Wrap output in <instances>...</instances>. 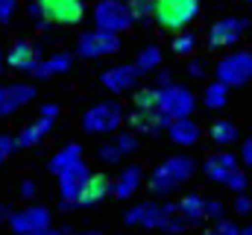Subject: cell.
<instances>
[{"label": "cell", "instance_id": "cell-39", "mask_svg": "<svg viewBox=\"0 0 252 235\" xmlns=\"http://www.w3.org/2000/svg\"><path fill=\"white\" fill-rule=\"evenodd\" d=\"M21 194H24V197H35V182H30V179H27V182L21 185Z\"/></svg>", "mask_w": 252, "mask_h": 235}, {"label": "cell", "instance_id": "cell-17", "mask_svg": "<svg viewBox=\"0 0 252 235\" xmlns=\"http://www.w3.org/2000/svg\"><path fill=\"white\" fill-rule=\"evenodd\" d=\"M138 71L135 65H115L109 71H103V85L112 91V94H124V91H132L138 85Z\"/></svg>", "mask_w": 252, "mask_h": 235}, {"label": "cell", "instance_id": "cell-7", "mask_svg": "<svg viewBox=\"0 0 252 235\" xmlns=\"http://www.w3.org/2000/svg\"><path fill=\"white\" fill-rule=\"evenodd\" d=\"M193 106H196V97L190 94V88L185 85H167V88H158V112L167 115L170 120H179V118H190L193 115Z\"/></svg>", "mask_w": 252, "mask_h": 235}, {"label": "cell", "instance_id": "cell-19", "mask_svg": "<svg viewBox=\"0 0 252 235\" xmlns=\"http://www.w3.org/2000/svg\"><path fill=\"white\" fill-rule=\"evenodd\" d=\"M112 194V179L106 174H91L85 179V185H82V191H79V203L76 206H97L103 197H109Z\"/></svg>", "mask_w": 252, "mask_h": 235}, {"label": "cell", "instance_id": "cell-37", "mask_svg": "<svg viewBox=\"0 0 252 235\" xmlns=\"http://www.w3.org/2000/svg\"><path fill=\"white\" fill-rule=\"evenodd\" d=\"M241 162H244V168H250L252 165V138L244 141V150H241Z\"/></svg>", "mask_w": 252, "mask_h": 235}, {"label": "cell", "instance_id": "cell-28", "mask_svg": "<svg viewBox=\"0 0 252 235\" xmlns=\"http://www.w3.org/2000/svg\"><path fill=\"white\" fill-rule=\"evenodd\" d=\"M44 135H47V129L35 120V123H30V126H24L18 135H15V144L18 147H35L38 141H44Z\"/></svg>", "mask_w": 252, "mask_h": 235}, {"label": "cell", "instance_id": "cell-1", "mask_svg": "<svg viewBox=\"0 0 252 235\" xmlns=\"http://www.w3.org/2000/svg\"><path fill=\"white\" fill-rule=\"evenodd\" d=\"M126 227H144V230H164V233H182L188 224L182 218L179 203H141L126 212Z\"/></svg>", "mask_w": 252, "mask_h": 235}, {"label": "cell", "instance_id": "cell-6", "mask_svg": "<svg viewBox=\"0 0 252 235\" xmlns=\"http://www.w3.org/2000/svg\"><path fill=\"white\" fill-rule=\"evenodd\" d=\"M94 24L103 33L121 36V33H126L135 24V18L129 12V3H124V0H100L94 6Z\"/></svg>", "mask_w": 252, "mask_h": 235}, {"label": "cell", "instance_id": "cell-24", "mask_svg": "<svg viewBox=\"0 0 252 235\" xmlns=\"http://www.w3.org/2000/svg\"><path fill=\"white\" fill-rule=\"evenodd\" d=\"M179 209H182V218H185L188 227L199 224V221L205 218V200H202L199 194H188V197H182V200H179Z\"/></svg>", "mask_w": 252, "mask_h": 235}, {"label": "cell", "instance_id": "cell-18", "mask_svg": "<svg viewBox=\"0 0 252 235\" xmlns=\"http://www.w3.org/2000/svg\"><path fill=\"white\" fill-rule=\"evenodd\" d=\"M6 65H9L12 71H27V74H32L35 65H38L35 44H32V41H15V44L6 50Z\"/></svg>", "mask_w": 252, "mask_h": 235}, {"label": "cell", "instance_id": "cell-22", "mask_svg": "<svg viewBox=\"0 0 252 235\" xmlns=\"http://www.w3.org/2000/svg\"><path fill=\"white\" fill-rule=\"evenodd\" d=\"M82 162V147L79 144H64L62 150H56L53 156H50V174L62 176L67 168H73V165H79Z\"/></svg>", "mask_w": 252, "mask_h": 235}, {"label": "cell", "instance_id": "cell-10", "mask_svg": "<svg viewBox=\"0 0 252 235\" xmlns=\"http://www.w3.org/2000/svg\"><path fill=\"white\" fill-rule=\"evenodd\" d=\"M50 221H53V215L47 206H27V209L9 215V227L15 235L44 233V230H50Z\"/></svg>", "mask_w": 252, "mask_h": 235}, {"label": "cell", "instance_id": "cell-2", "mask_svg": "<svg viewBox=\"0 0 252 235\" xmlns=\"http://www.w3.org/2000/svg\"><path fill=\"white\" fill-rule=\"evenodd\" d=\"M199 15V0H153V21L161 30L185 33V27L193 24Z\"/></svg>", "mask_w": 252, "mask_h": 235}, {"label": "cell", "instance_id": "cell-3", "mask_svg": "<svg viewBox=\"0 0 252 235\" xmlns=\"http://www.w3.org/2000/svg\"><path fill=\"white\" fill-rule=\"evenodd\" d=\"M196 171V162L190 156H170L167 162H161L153 174H150V191L153 194H170L173 188H179L185 179H190Z\"/></svg>", "mask_w": 252, "mask_h": 235}, {"label": "cell", "instance_id": "cell-9", "mask_svg": "<svg viewBox=\"0 0 252 235\" xmlns=\"http://www.w3.org/2000/svg\"><path fill=\"white\" fill-rule=\"evenodd\" d=\"M121 50V36L115 33H103V30H88L79 36L76 41V53L82 59H103V56H112Z\"/></svg>", "mask_w": 252, "mask_h": 235}, {"label": "cell", "instance_id": "cell-41", "mask_svg": "<svg viewBox=\"0 0 252 235\" xmlns=\"http://www.w3.org/2000/svg\"><path fill=\"white\" fill-rule=\"evenodd\" d=\"M3 65H6V53L0 50V71H3Z\"/></svg>", "mask_w": 252, "mask_h": 235}, {"label": "cell", "instance_id": "cell-31", "mask_svg": "<svg viewBox=\"0 0 252 235\" xmlns=\"http://www.w3.org/2000/svg\"><path fill=\"white\" fill-rule=\"evenodd\" d=\"M129 12L135 21H147L153 18V0H129Z\"/></svg>", "mask_w": 252, "mask_h": 235}, {"label": "cell", "instance_id": "cell-8", "mask_svg": "<svg viewBox=\"0 0 252 235\" xmlns=\"http://www.w3.org/2000/svg\"><path fill=\"white\" fill-rule=\"evenodd\" d=\"M252 79V50H235L217 62V82L223 85H244Z\"/></svg>", "mask_w": 252, "mask_h": 235}, {"label": "cell", "instance_id": "cell-15", "mask_svg": "<svg viewBox=\"0 0 252 235\" xmlns=\"http://www.w3.org/2000/svg\"><path fill=\"white\" fill-rule=\"evenodd\" d=\"M238 162H241V159H238L235 153H229V150H217V153H211V156L205 159L202 171H205V176H208L211 182H220V185H223L229 176L241 168Z\"/></svg>", "mask_w": 252, "mask_h": 235}, {"label": "cell", "instance_id": "cell-36", "mask_svg": "<svg viewBox=\"0 0 252 235\" xmlns=\"http://www.w3.org/2000/svg\"><path fill=\"white\" fill-rule=\"evenodd\" d=\"M235 212H238V215H250L252 212V200L247 197V194H238V200H235Z\"/></svg>", "mask_w": 252, "mask_h": 235}, {"label": "cell", "instance_id": "cell-43", "mask_svg": "<svg viewBox=\"0 0 252 235\" xmlns=\"http://www.w3.org/2000/svg\"><path fill=\"white\" fill-rule=\"evenodd\" d=\"M82 235H100V233H82Z\"/></svg>", "mask_w": 252, "mask_h": 235}, {"label": "cell", "instance_id": "cell-23", "mask_svg": "<svg viewBox=\"0 0 252 235\" xmlns=\"http://www.w3.org/2000/svg\"><path fill=\"white\" fill-rule=\"evenodd\" d=\"M70 62H73L70 53H53L50 59H38L32 77H35V79H50V77H56V74L70 71Z\"/></svg>", "mask_w": 252, "mask_h": 235}, {"label": "cell", "instance_id": "cell-27", "mask_svg": "<svg viewBox=\"0 0 252 235\" xmlns=\"http://www.w3.org/2000/svg\"><path fill=\"white\" fill-rule=\"evenodd\" d=\"M202 103H205L208 109H223V106L229 103V85L211 82V85L205 88V94H202Z\"/></svg>", "mask_w": 252, "mask_h": 235}, {"label": "cell", "instance_id": "cell-33", "mask_svg": "<svg viewBox=\"0 0 252 235\" xmlns=\"http://www.w3.org/2000/svg\"><path fill=\"white\" fill-rule=\"evenodd\" d=\"M223 185H226V188H232L235 194H244V188H247V174H244V171L238 168V171H235V174L229 176V179H226Z\"/></svg>", "mask_w": 252, "mask_h": 235}, {"label": "cell", "instance_id": "cell-14", "mask_svg": "<svg viewBox=\"0 0 252 235\" xmlns=\"http://www.w3.org/2000/svg\"><path fill=\"white\" fill-rule=\"evenodd\" d=\"M126 123H129V129H132L135 135H156V132H161V129L170 126V118L161 115L158 109H153V112L135 109L132 115H126Z\"/></svg>", "mask_w": 252, "mask_h": 235}, {"label": "cell", "instance_id": "cell-25", "mask_svg": "<svg viewBox=\"0 0 252 235\" xmlns=\"http://www.w3.org/2000/svg\"><path fill=\"white\" fill-rule=\"evenodd\" d=\"M208 135H211V141L217 147H229L232 141H238V126L232 120H214L211 129H208Z\"/></svg>", "mask_w": 252, "mask_h": 235}, {"label": "cell", "instance_id": "cell-12", "mask_svg": "<svg viewBox=\"0 0 252 235\" xmlns=\"http://www.w3.org/2000/svg\"><path fill=\"white\" fill-rule=\"evenodd\" d=\"M35 100V85L30 82H15V85H0V118L24 109L27 103Z\"/></svg>", "mask_w": 252, "mask_h": 235}, {"label": "cell", "instance_id": "cell-5", "mask_svg": "<svg viewBox=\"0 0 252 235\" xmlns=\"http://www.w3.org/2000/svg\"><path fill=\"white\" fill-rule=\"evenodd\" d=\"M41 24H56V27H73L85 18V0H35Z\"/></svg>", "mask_w": 252, "mask_h": 235}, {"label": "cell", "instance_id": "cell-26", "mask_svg": "<svg viewBox=\"0 0 252 235\" xmlns=\"http://www.w3.org/2000/svg\"><path fill=\"white\" fill-rule=\"evenodd\" d=\"M132 65H135V71H138V74H150V71H156V68L161 65V50H158L156 44H147V47L135 56Z\"/></svg>", "mask_w": 252, "mask_h": 235}, {"label": "cell", "instance_id": "cell-30", "mask_svg": "<svg viewBox=\"0 0 252 235\" xmlns=\"http://www.w3.org/2000/svg\"><path fill=\"white\" fill-rule=\"evenodd\" d=\"M135 109H147V112L158 109V88H141L135 94Z\"/></svg>", "mask_w": 252, "mask_h": 235}, {"label": "cell", "instance_id": "cell-4", "mask_svg": "<svg viewBox=\"0 0 252 235\" xmlns=\"http://www.w3.org/2000/svg\"><path fill=\"white\" fill-rule=\"evenodd\" d=\"M124 120H126V112L118 100H103V103H94V106L82 115V129H85L88 135H109V132H115Z\"/></svg>", "mask_w": 252, "mask_h": 235}, {"label": "cell", "instance_id": "cell-11", "mask_svg": "<svg viewBox=\"0 0 252 235\" xmlns=\"http://www.w3.org/2000/svg\"><path fill=\"white\" fill-rule=\"evenodd\" d=\"M244 33H247V21H244V18H220V21H214L211 30H208V44H211L214 50L235 47Z\"/></svg>", "mask_w": 252, "mask_h": 235}, {"label": "cell", "instance_id": "cell-13", "mask_svg": "<svg viewBox=\"0 0 252 235\" xmlns=\"http://www.w3.org/2000/svg\"><path fill=\"white\" fill-rule=\"evenodd\" d=\"M88 176H91V171H88L85 162L67 168V171L59 176V194H62L64 206H76V203H79V191H82V185H85Z\"/></svg>", "mask_w": 252, "mask_h": 235}, {"label": "cell", "instance_id": "cell-40", "mask_svg": "<svg viewBox=\"0 0 252 235\" xmlns=\"http://www.w3.org/2000/svg\"><path fill=\"white\" fill-rule=\"evenodd\" d=\"M32 235H62V233H59V230H53V227H50V230H44V233H32Z\"/></svg>", "mask_w": 252, "mask_h": 235}, {"label": "cell", "instance_id": "cell-32", "mask_svg": "<svg viewBox=\"0 0 252 235\" xmlns=\"http://www.w3.org/2000/svg\"><path fill=\"white\" fill-rule=\"evenodd\" d=\"M208 235H241V227L238 224H232V221H217L211 230H208Z\"/></svg>", "mask_w": 252, "mask_h": 235}, {"label": "cell", "instance_id": "cell-16", "mask_svg": "<svg viewBox=\"0 0 252 235\" xmlns=\"http://www.w3.org/2000/svg\"><path fill=\"white\" fill-rule=\"evenodd\" d=\"M135 150H138V135L129 129V132L115 135L112 141H106V144L100 147V162H103V165H115V162L126 159L129 153H135Z\"/></svg>", "mask_w": 252, "mask_h": 235}, {"label": "cell", "instance_id": "cell-35", "mask_svg": "<svg viewBox=\"0 0 252 235\" xmlns=\"http://www.w3.org/2000/svg\"><path fill=\"white\" fill-rule=\"evenodd\" d=\"M18 144H15V138L12 135H6V132H0V165L12 156V150H15Z\"/></svg>", "mask_w": 252, "mask_h": 235}, {"label": "cell", "instance_id": "cell-38", "mask_svg": "<svg viewBox=\"0 0 252 235\" xmlns=\"http://www.w3.org/2000/svg\"><path fill=\"white\" fill-rule=\"evenodd\" d=\"M188 74L193 77V79H199V77H205V65H202L199 59H196V62H190V65H188Z\"/></svg>", "mask_w": 252, "mask_h": 235}, {"label": "cell", "instance_id": "cell-42", "mask_svg": "<svg viewBox=\"0 0 252 235\" xmlns=\"http://www.w3.org/2000/svg\"><path fill=\"white\" fill-rule=\"evenodd\" d=\"M241 235H252V227H244V230H241Z\"/></svg>", "mask_w": 252, "mask_h": 235}, {"label": "cell", "instance_id": "cell-21", "mask_svg": "<svg viewBox=\"0 0 252 235\" xmlns=\"http://www.w3.org/2000/svg\"><path fill=\"white\" fill-rule=\"evenodd\" d=\"M141 179H144L141 165H126L124 171L118 174L115 185H112V194H115L118 200H129V197H132V194L141 188Z\"/></svg>", "mask_w": 252, "mask_h": 235}, {"label": "cell", "instance_id": "cell-34", "mask_svg": "<svg viewBox=\"0 0 252 235\" xmlns=\"http://www.w3.org/2000/svg\"><path fill=\"white\" fill-rule=\"evenodd\" d=\"M223 212H226V206H223L220 200H205V218H211V221H223Z\"/></svg>", "mask_w": 252, "mask_h": 235}, {"label": "cell", "instance_id": "cell-20", "mask_svg": "<svg viewBox=\"0 0 252 235\" xmlns=\"http://www.w3.org/2000/svg\"><path fill=\"white\" fill-rule=\"evenodd\" d=\"M167 135H170L173 144H179V147H190V144L199 141L202 129H199V123H196L193 118H179V120H170Z\"/></svg>", "mask_w": 252, "mask_h": 235}, {"label": "cell", "instance_id": "cell-44", "mask_svg": "<svg viewBox=\"0 0 252 235\" xmlns=\"http://www.w3.org/2000/svg\"><path fill=\"white\" fill-rule=\"evenodd\" d=\"M244 3H252V0H244Z\"/></svg>", "mask_w": 252, "mask_h": 235}, {"label": "cell", "instance_id": "cell-29", "mask_svg": "<svg viewBox=\"0 0 252 235\" xmlns=\"http://www.w3.org/2000/svg\"><path fill=\"white\" fill-rule=\"evenodd\" d=\"M170 47H173L176 56H190L196 50V33H188V30L185 33H176V39H173Z\"/></svg>", "mask_w": 252, "mask_h": 235}]
</instances>
